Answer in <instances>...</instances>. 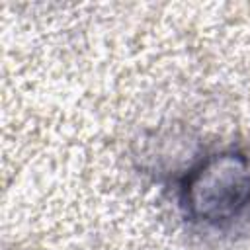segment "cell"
Wrapping results in <instances>:
<instances>
[{"instance_id": "obj_1", "label": "cell", "mask_w": 250, "mask_h": 250, "mask_svg": "<svg viewBox=\"0 0 250 250\" xmlns=\"http://www.w3.org/2000/svg\"><path fill=\"white\" fill-rule=\"evenodd\" d=\"M250 199V166L238 154H215L188 182L186 203L193 217L209 223L236 215Z\"/></svg>"}]
</instances>
